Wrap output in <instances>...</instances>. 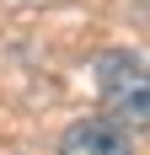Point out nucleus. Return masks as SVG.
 I'll use <instances>...</instances> for the list:
<instances>
[{"instance_id":"obj_2","label":"nucleus","mask_w":150,"mask_h":155,"mask_svg":"<svg viewBox=\"0 0 150 155\" xmlns=\"http://www.w3.org/2000/svg\"><path fill=\"white\" fill-rule=\"evenodd\" d=\"M59 155H134V150H129V139H123L118 123H107V118H80V123L64 128Z\"/></svg>"},{"instance_id":"obj_1","label":"nucleus","mask_w":150,"mask_h":155,"mask_svg":"<svg viewBox=\"0 0 150 155\" xmlns=\"http://www.w3.org/2000/svg\"><path fill=\"white\" fill-rule=\"evenodd\" d=\"M97 91L118 128H150V54L113 48L97 59Z\"/></svg>"}]
</instances>
